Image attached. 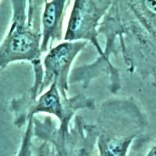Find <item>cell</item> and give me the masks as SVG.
Returning a JSON list of instances; mask_svg holds the SVG:
<instances>
[{"mask_svg": "<svg viewBox=\"0 0 156 156\" xmlns=\"http://www.w3.org/2000/svg\"><path fill=\"white\" fill-rule=\"evenodd\" d=\"M105 57H121L129 74L156 84V28L140 19L128 1H113L98 27ZM112 62V61H111Z\"/></svg>", "mask_w": 156, "mask_h": 156, "instance_id": "cell-1", "label": "cell"}, {"mask_svg": "<svg viewBox=\"0 0 156 156\" xmlns=\"http://www.w3.org/2000/svg\"><path fill=\"white\" fill-rule=\"evenodd\" d=\"M12 19L7 34L0 45V69L9 64L28 62L32 65L34 81L26 94L31 99L39 97L44 76L41 62V16L45 1L12 0Z\"/></svg>", "mask_w": 156, "mask_h": 156, "instance_id": "cell-2", "label": "cell"}, {"mask_svg": "<svg viewBox=\"0 0 156 156\" xmlns=\"http://www.w3.org/2000/svg\"><path fill=\"white\" fill-rule=\"evenodd\" d=\"M113 1L109 0H75L69 14L64 34V41H86L95 48V61L75 68L71 72L69 83H80L87 88L93 79L105 73L108 76V89L116 94L121 88L119 69L105 57L98 41V27Z\"/></svg>", "mask_w": 156, "mask_h": 156, "instance_id": "cell-3", "label": "cell"}, {"mask_svg": "<svg viewBox=\"0 0 156 156\" xmlns=\"http://www.w3.org/2000/svg\"><path fill=\"white\" fill-rule=\"evenodd\" d=\"M147 122L146 115L133 98H111L103 101L94 123L99 156H127Z\"/></svg>", "mask_w": 156, "mask_h": 156, "instance_id": "cell-4", "label": "cell"}, {"mask_svg": "<svg viewBox=\"0 0 156 156\" xmlns=\"http://www.w3.org/2000/svg\"><path fill=\"white\" fill-rule=\"evenodd\" d=\"M34 137L48 143L55 156H93L97 146L95 124L87 123L81 115H76L73 124L57 123L49 115L34 116Z\"/></svg>", "mask_w": 156, "mask_h": 156, "instance_id": "cell-5", "label": "cell"}, {"mask_svg": "<svg viewBox=\"0 0 156 156\" xmlns=\"http://www.w3.org/2000/svg\"><path fill=\"white\" fill-rule=\"evenodd\" d=\"M93 98L78 93L64 98L56 83H52L37 99H31L26 93L9 101V110L13 115V124L18 129L26 126L29 119L38 113H48L57 117L58 122H71L78 110H94Z\"/></svg>", "mask_w": 156, "mask_h": 156, "instance_id": "cell-6", "label": "cell"}, {"mask_svg": "<svg viewBox=\"0 0 156 156\" xmlns=\"http://www.w3.org/2000/svg\"><path fill=\"white\" fill-rule=\"evenodd\" d=\"M86 41H63L50 49L44 58V76L39 96L52 83H56L61 95L68 98L70 69L75 58L87 46Z\"/></svg>", "mask_w": 156, "mask_h": 156, "instance_id": "cell-7", "label": "cell"}, {"mask_svg": "<svg viewBox=\"0 0 156 156\" xmlns=\"http://www.w3.org/2000/svg\"><path fill=\"white\" fill-rule=\"evenodd\" d=\"M71 1L53 0L45 1L42 16L41 30L42 42L41 52H46L53 48L55 42L62 39L64 18Z\"/></svg>", "mask_w": 156, "mask_h": 156, "instance_id": "cell-8", "label": "cell"}, {"mask_svg": "<svg viewBox=\"0 0 156 156\" xmlns=\"http://www.w3.org/2000/svg\"><path fill=\"white\" fill-rule=\"evenodd\" d=\"M130 156H156V133L140 136L129 150Z\"/></svg>", "mask_w": 156, "mask_h": 156, "instance_id": "cell-9", "label": "cell"}, {"mask_svg": "<svg viewBox=\"0 0 156 156\" xmlns=\"http://www.w3.org/2000/svg\"><path fill=\"white\" fill-rule=\"evenodd\" d=\"M34 135V117L30 118L25 126V131L22 136L21 144L16 156H32Z\"/></svg>", "mask_w": 156, "mask_h": 156, "instance_id": "cell-10", "label": "cell"}]
</instances>
